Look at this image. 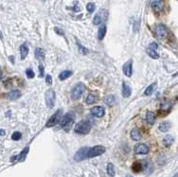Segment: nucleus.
Wrapping results in <instances>:
<instances>
[{"label":"nucleus","instance_id":"f257e3e1","mask_svg":"<svg viewBox=\"0 0 178 177\" xmlns=\"http://www.w3.org/2000/svg\"><path fill=\"white\" fill-rule=\"evenodd\" d=\"M74 119H75V117L73 114L71 113H67L64 115L62 119H61V128L63 130H64L66 132H69L70 129L72 128L73 124H74Z\"/></svg>","mask_w":178,"mask_h":177},{"label":"nucleus","instance_id":"f03ea898","mask_svg":"<svg viewBox=\"0 0 178 177\" xmlns=\"http://www.w3.org/2000/svg\"><path fill=\"white\" fill-rule=\"evenodd\" d=\"M91 122L88 121V120H82L79 123H77L75 128H74V131L77 134H87L89 132H90L91 130Z\"/></svg>","mask_w":178,"mask_h":177},{"label":"nucleus","instance_id":"7ed1b4c3","mask_svg":"<svg viewBox=\"0 0 178 177\" xmlns=\"http://www.w3.org/2000/svg\"><path fill=\"white\" fill-rule=\"evenodd\" d=\"M104 152H105V148L102 145H98V146L91 147V148H88L87 153H86V159L99 156V155H102V153H104Z\"/></svg>","mask_w":178,"mask_h":177},{"label":"nucleus","instance_id":"20e7f679","mask_svg":"<svg viewBox=\"0 0 178 177\" xmlns=\"http://www.w3.org/2000/svg\"><path fill=\"white\" fill-rule=\"evenodd\" d=\"M62 117H63V110L62 109H59L55 114H53L50 117V119H49V121L46 122V127L50 128V127L56 126L57 124H59V123L61 122Z\"/></svg>","mask_w":178,"mask_h":177},{"label":"nucleus","instance_id":"39448f33","mask_svg":"<svg viewBox=\"0 0 178 177\" xmlns=\"http://www.w3.org/2000/svg\"><path fill=\"white\" fill-rule=\"evenodd\" d=\"M85 90V85L84 84H81V82L80 84H77L73 88L72 93H71V98L74 101H77V99H79L82 97Z\"/></svg>","mask_w":178,"mask_h":177},{"label":"nucleus","instance_id":"423d86ee","mask_svg":"<svg viewBox=\"0 0 178 177\" xmlns=\"http://www.w3.org/2000/svg\"><path fill=\"white\" fill-rule=\"evenodd\" d=\"M55 92L53 91L52 89H49L46 92L45 95V99H46V103L47 105V107L52 108L55 104Z\"/></svg>","mask_w":178,"mask_h":177},{"label":"nucleus","instance_id":"0eeeda50","mask_svg":"<svg viewBox=\"0 0 178 177\" xmlns=\"http://www.w3.org/2000/svg\"><path fill=\"white\" fill-rule=\"evenodd\" d=\"M107 17V11L106 10H99V13L94 16L93 19V24L94 25H99L106 19Z\"/></svg>","mask_w":178,"mask_h":177},{"label":"nucleus","instance_id":"6e6552de","mask_svg":"<svg viewBox=\"0 0 178 177\" xmlns=\"http://www.w3.org/2000/svg\"><path fill=\"white\" fill-rule=\"evenodd\" d=\"M87 150H88V147H82V148H81L78 152H77L75 153V155H74V160L77 161V162L85 160V159H86Z\"/></svg>","mask_w":178,"mask_h":177},{"label":"nucleus","instance_id":"1a4fd4ad","mask_svg":"<svg viewBox=\"0 0 178 177\" xmlns=\"http://www.w3.org/2000/svg\"><path fill=\"white\" fill-rule=\"evenodd\" d=\"M169 31L164 25H158L156 28V34L158 39H164L168 35Z\"/></svg>","mask_w":178,"mask_h":177},{"label":"nucleus","instance_id":"9d476101","mask_svg":"<svg viewBox=\"0 0 178 177\" xmlns=\"http://www.w3.org/2000/svg\"><path fill=\"white\" fill-rule=\"evenodd\" d=\"M135 153H138V155H147L148 152H149V147H148L146 144H138L135 146Z\"/></svg>","mask_w":178,"mask_h":177},{"label":"nucleus","instance_id":"9b49d317","mask_svg":"<svg viewBox=\"0 0 178 177\" xmlns=\"http://www.w3.org/2000/svg\"><path fill=\"white\" fill-rule=\"evenodd\" d=\"M132 64H133L132 60H129L128 62H126L125 63H124V66H123V73L127 77L132 76V73H133V66Z\"/></svg>","mask_w":178,"mask_h":177},{"label":"nucleus","instance_id":"f8f14e48","mask_svg":"<svg viewBox=\"0 0 178 177\" xmlns=\"http://www.w3.org/2000/svg\"><path fill=\"white\" fill-rule=\"evenodd\" d=\"M91 114L94 117H102L104 116V108L102 107V106H95V107L91 109Z\"/></svg>","mask_w":178,"mask_h":177},{"label":"nucleus","instance_id":"ddd939ff","mask_svg":"<svg viewBox=\"0 0 178 177\" xmlns=\"http://www.w3.org/2000/svg\"><path fill=\"white\" fill-rule=\"evenodd\" d=\"M28 54V46L27 43H24L21 46H20V55H21V59L24 60L26 59V57Z\"/></svg>","mask_w":178,"mask_h":177},{"label":"nucleus","instance_id":"4468645a","mask_svg":"<svg viewBox=\"0 0 178 177\" xmlns=\"http://www.w3.org/2000/svg\"><path fill=\"white\" fill-rule=\"evenodd\" d=\"M132 94V90H131V87H130L125 82H123L122 84V95L124 98H128L131 96Z\"/></svg>","mask_w":178,"mask_h":177},{"label":"nucleus","instance_id":"2eb2a0df","mask_svg":"<svg viewBox=\"0 0 178 177\" xmlns=\"http://www.w3.org/2000/svg\"><path fill=\"white\" fill-rule=\"evenodd\" d=\"M99 99V97H98V95L96 93H90L88 95V97L86 98V103L87 104H93V103H95Z\"/></svg>","mask_w":178,"mask_h":177},{"label":"nucleus","instance_id":"dca6fc26","mask_svg":"<svg viewBox=\"0 0 178 177\" xmlns=\"http://www.w3.org/2000/svg\"><path fill=\"white\" fill-rule=\"evenodd\" d=\"M146 120H147L148 123H149V124L153 125V123H155V121H156L155 114H153V112H151V111H148L146 113Z\"/></svg>","mask_w":178,"mask_h":177},{"label":"nucleus","instance_id":"f3484780","mask_svg":"<svg viewBox=\"0 0 178 177\" xmlns=\"http://www.w3.org/2000/svg\"><path fill=\"white\" fill-rule=\"evenodd\" d=\"M21 96V93L18 90H13L8 94V99L10 101H15V99H19Z\"/></svg>","mask_w":178,"mask_h":177},{"label":"nucleus","instance_id":"a211bd4d","mask_svg":"<svg viewBox=\"0 0 178 177\" xmlns=\"http://www.w3.org/2000/svg\"><path fill=\"white\" fill-rule=\"evenodd\" d=\"M106 34V26L102 25L99 28V31H98V38L99 40H102Z\"/></svg>","mask_w":178,"mask_h":177},{"label":"nucleus","instance_id":"6ab92c4d","mask_svg":"<svg viewBox=\"0 0 178 177\" xmlns=\"http://www.w3.org/2000/svg\"><path fill=\"white\" fill-rule=\"evenodd\" d=\"M28 148H25V149H24V150L22 151V152L20 153V155H19L18 156H16V157L11 158V161H13L15 158H16L18 161H23L24 159L26 158V155H27V153H28Z\"/></svg>","mask_w":178,"mask_h":177},{"label":"nucleus","instance_id":"aec40b11","mask_svg":"<svg viewBox=\"0 0 178 177\" xmlns=\"http://www.w3.org/2000/svg\"><path fill=\"white\" fill-rule=\"evenodd\" d=\"M131 138L135 141H138L141 138V134L138 129H134L131 132Z\"/></svg>","mask_w":178,"mask_h":177},{"label":"nucleus","instance_id":"412c9836","mask_svg":"<svg viewBox=\"0 0 178 177\" xmlns=\"http://www.w3.org/2000/svg\"><path fill=\"white\" fill-rule=\"evenodd\" d=\"M171 128V124L170 122L168 121H164V122H161L159 124V130L161 132H168Z\"/></svg>","mask_w":178,"mask_h":177},{"label":"nucleus","instance_id":"4be33fe9","mask_svg":"<svg viewBox=\"0 0 178 177\" xmlns=\"http://www.w3.org/2000/svg\"><path fill=\"white\" fill-rule=\"evenodd\" d=\"M72 71H70V70H66V71H63L62 73H60V76H59V78H60L61 81H64L68 79L69 77L72 76Z\"/></svg>","mask_w":178,"mask_h":177},{"label":"nucleus","instance_id":"5701e85b","mask_svg":"<svg viewBox=\"0 0 178 177\" xmlns=\"http://www.w3.org/2000/svg\"><path fill=\"white\" fill-rule=\"evenodd\" d=\"M35 57H36L38 60H42V59H44V57H45L44 49L41 48H37L35 49Z\"/></svg>","mask_w":178,"mask_h":177},{"label":"nucleus","instance_id":"b1692460","mask_svg":"<svg viewBox=\"0 0 178 177\" xmlns=\"http://www.w3.org/2000/svg\"><path fill=\"white\" fill-rule=\"evenodd\" d=\"M156 86V82H153V84H152L151 85H149L147 88H146V90H145V92H144V94H145V96H151L152 94H153V90H155V87Z\"/></svg>","mask_w":178,"mask_h":177},{"label":"nucleus","instance_id":"393cba45","mask_svg":"<svg viewBox=\"0 0 178 177\" xmlns=\"http://www.w3.org/2000/svg\"><path fill=\"white\" fill-rule=\"evenodd\" d=\"M162 0H153L152 1V8L156 10H158L161 9Z\"/></svg>","mask_w":178,"mask_h":177},{"label":"nucleus","instance_id":"a878e982","mask_svg":"<svg viewBox=\"0 0 178 177\" xmlns=\"http://www.w3.org/2000/svg\"><path fill=\"white\" fill-rule=\"evenodd\" d=\"M174 142V137H171V135H167V137H165V138L163 139V144L166 147H170Z\"/></svg>","mask_w":178,"mask_h":177},{"label":"nucleus","instance_id":"bb28decb","mask_svg":"<svg viewBox=\"0 0 178 177\" xmlns=\"http://www.w3.org/2000/svg\"><path fill=\"white\" fill-rule=\"evenodd\" d=\"M107 173L110 177H115V167L112 163H108L107 165Z\"/></svg>","mask_w":178,"mask_h":177},{"label":"nucleus","instance_id":"cd10ccee","mask_svg":"<svg viewBox=\"0 0 178 177\" xmlns=\"http://www.w3.org/2000/svg\"><path fill=\"white\" fill-rule=\"evenodd\" d=\"M132 169H133V170L134 172H135V173H139V172H141L142 170H143V165H142L141 163H134L133 164V166H132Z\"/></svg>","mask_w":178,"mask_h":177},{"label":"nucleus","instance_id":"c85d7f7f","mask_svg":"<svg viewBox=\"0 0 178 177\" xmlns=\"http://www.w3.org/2000/svg\"><path fill=\"white\" fill-rule=\"evenodd\" d=\"M147 53H148V55H149V56H150L151 58H153V59H158V58H159L158 53H157L156 50H155V49H147Z\"/></svg>","mask_w":178,"mask_h":177},{"label":"nucleus","instance_id":"c756f323","mask_svg":"<svg viewBox=\"0 0 178 177\" xmlns=\"http://www.w3.org/2000/svg\"><path fill=\"white\" fill-rule=\"evenodd\" d=\"M115 101H116V99L113 95H110V96H108L107 98L105 99V102L107 103L108 105H112L113 103H115Z\"/></svg>","mask_w":178,"mask_h":177},{"label":"nucleus","instance_id":"7c9ffc66","mask_svg":"<svg viewBox=\"0 0 178 177\" xmlns=\"http://www.w3.org/2000/svg\"><path fill=\"white\" fill-rule=\"evenodd\" d=\"M21 137H22V134H21L20 132H14L13 134V135H11V139L16 141V140H19L21 138Z\"/></svg>","mask_w":178,"mask_h":177},{"label":"nucleus","instance_id":"2f4dec72","mask_svg":"<svg viewBox=\"0 0 178 177\" xmlns=\"http://www.w3.org/2000/svg\"><path fill=\"white\" fill-rule=\"evenodd\" d=\"M86 10L88 13H93V11L95 10V4L94 3H88L87 6H86Z\"/></svg>","mask_w":178,"mask_h":177},{"label":"nucleus","instance_id":"473e14b6","mask_svg":"<svg viewBox=\"0 0 178 177\" xmlns=\"http://www.w3.org/2000/svg\"><path fill=\"white\" fill-rule=\"evenodd\" d=\"M26 74H27V77L28 79H32L33 77H34V72H33V70L31 68H28L27 71H26Z\"/></svg>","mask_w":178,"mask_h":177},{"label":"nucleus","instance_id":"72a5a7b5","mask_svg":"<svg viewBox=\"0 0 178 177\" xmlns=\"http://www.w3.org/2000/svg\"><path fill=\"white\" fill-rule=\"evenodd\" d=\"M78 46H79V50H80V53H82V54H86V53L88 52V49H85V46H81L80 44H78Z\"/></svg>","mask_w":178,"mask_h":177},{"label":"nucleus","instance_id":"f704fd0d","mask_svg":"<svg viewBox=\"0 0 178 177\" xmlns=\"http://www.w3.org/2000/svg\"><path fill=\"white\" fill-rule=\"evenodd\" d=\"M39 72H40V74H39V76H40V77H43V76H44L45 68H44V66H43L42 63H40V64H39Z\"/></svg>","mask_w":178,"mask_h":177},{"label":"nucleus","instance_id":"c9c22d12","mask_svg":"<svg viewBox=\"0 0 178 177\" xmlns=\"http://www.w3.org/2000/svg\"><path fill=\"white\" fill-rule=\"evenodd\" d=\"M46 81L47 84H52V78H51L50 75H47V76L46 77Z\"/></svg>","mask_w":178,"mask_h":177},{"label":"nucleus","instance_id":"e433bc0d","mask_svg":"<svg viewBox=\"0 0 178 177\" xmlns=\"http://www.w3.org/2000/svg\"><path fill=\"white\" fill-rule=\"evenodd\" d=\"M158 48V46H157V44L156 43H152L151 45H150V46H149V49H155V50H156V49Z\"/></svg>","mask_w":178,"mask_h":177},{"label":"nucleus","instance_id":"4c0bfd02","mask_svg":"<svg viewBox=\"0 0 178 177\" xmlns=\"http://www.w3.org/2000/svg\"><path fill=\"white\" fill-rule=\"evenodd\" d=\"M55 31L57 32V33H60L61 35H63L64 33H63V31H61L60 28H55Z\"/></svg>","mask_w":178,"mask_h":177},{"label":"nucleus","instance_id":"58836bf2","mask_svg":"<svg viewBox=\"0 0 178 177\" xmlns=\"http://www.w3.org/2000/svg\"><path fill=\"white\" fill-rule=\"evenodd\" d=\"M4 134H5L4 130H0V135H4Z\"/></svg>","mask_w":178,"mask_h":177},{"label":"nucleus","instance_id":"ea45409f","mask_svg":"<svg viewBox=\"0 0 178 177\" xmlns=\"http://www.w3.org/2000/svg\"><path fill=\"white\" fill-rule=\"evenodd\" d=\"M1 78H2V70L0 68V80H1Z\"/></svg>","mask_w":178,"mask_h":177},{"label":"nucleus","instance_id":"a19ab883","mask_svg":"<svg viewBox=\"0 0 178 177\" xmlns=\"http://www.w3.org/2000/svg\"><path fill=\"white\" fill-rule=\"evenodd\" d=\"M126 177H133V176H132V175H130V174H129V175H127Z\"/></svg>","mask_w":178,"mask_h":177},{"label":"nucleus","instance_id":"79ce46f5","mask_svg":"<svg viewBox=\"0 0 178 177\" xmlns=\"http://www.w3.org/2000/svg\"><path fill=\"white\" fill-rule=\"evenodd\" d=\"M174 177H177V175H176V174H175V175H174Z\"/></svg>","mask_w":178,"mask_h":177}]
</instances>
